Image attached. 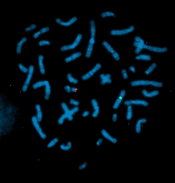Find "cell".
<instances>
[{
	"label": "cell",
	"instance_id": "cell-1",
	"mask_svg": "<svg viewBox=\"0 0 175 183\" xmlns=\"http://www.w3.org/2000/svg\"><path fill=\"white\" fill-rule=\"evenodd\" d=\"M130 85L133 87L151 86L155 88H161L163 86V83L162 82L149 80H134L131 82Z\"/></svg>",
	"mask_w": 175,
	"mask_h": 183
},
{
	"label": "cell",
	"instance_id": "cell-2",
	"mask_svg": "<svg viewBox=\"0 0 175 183\" xmlns=\"http://www.w3.org/2000/svg\"><path fill=\"white\" fill-rule=\"evenodd\" d=\"M83 35L82 34H77L75 39V40L70 44L68 45H65L61 47L60 50L61 51H67L70 50H73L75 49L79 45L82 40Z\"/></svg>",
	"mask_w": 175,
	"mask_h": 183
},
{
	"label": "cell",
	"instance_id": "cell-3",
	"mask_svg": "<svg viewBox=\"0 0 175 183\" xmlns=\"http://www.w3.org/2000/svg\"><path fill=\"white\" fill-rule=\"evenodd\" d=\"M133 45L135 47V53L136 55L141 53L143 50H145L146 43L144 39H143L140 36H136L135 37Z\"/></svg>",
	"mask_w": 175,
	"mask_h": 183
},
{
	"label": "cell",
	"instance_id": "cell-4",
	"mask_svg": "<svg viewBox=\"0 0 175 183\" xmlns=\"http://www.w3.org/2000/svg\"><path fill=\"white\" fill-rule=\"evenodd\" d=\"M34 71H35V67H34V66L32 65H31L29 67V71H28V73H27L26 78L25 79L23 86L22 88V90L23 92H26L28 91L29 86V85L30 84L31 82L32 77L34 76Z\"/></svg>",
	"mask_w": 175,
	"mask_h": 183
},
{
	"label": "cell",
	"instance_id": "cell-5",
	"mask_svg": "<svg viewBox=\"0 0 175 183\" xmlns=\"http://www.w3.org/2000/svg\"><path fill=\"white\" fill-rule=\"evenodd\" d=\"M135 29L134 26L131 25L125 29H112L110 32V34L113 36H122L132 33L134 31Z\"/></svg>",
	"mask_w": 175,
	"mask_h": 183
},
{
	"label": "cell",
	"instance_id": "cell-6",
	"mask_svg": "<svg viewBox=\"0 0 175 183\" xmlns=\"http://www.w3.org/2000/svg\"><path fill=\"white\" fill-rule=\"evenodd\" d=\"M31 122L32 123V125L34 126L36 131L38 133L39 136L41 137L42 139L45 140L47 138V135L46 133L43 131V129L40 125V122L37 120L36 116H34L31 118Z\"/></svg>",
	"mask_w": 175,
	"mask_h": 183
},
{
	"label": "cell",
	"instance_id": "cell-7",
	"mask_svg": "<svg viewBox=\"0 0 175 183\" xmlns=\"http://www.w3.org/2000/svg\"><path fill=\"white\" fill-rule=\"evenodd\" d=\"M102 65L100 63H96L93 68L90 69L87 73H86L85 74L83 75L81 77L82 80L83 81H87L91 79L93 76L95 75L96 73H97L101 69Z\"/></svg>",
	"mask_w": 175,
	"mask_h": 183
},
{
	"label": "cell",
	"instance_id": "cell-8",
	"mask_svg": "<svg viewBox=\"0 0 175 183\" xmlns=\"http://www.w3.org/2000/svg\"><path fill=\"white\" fill-rule=\"evenodd\" d=\"M102 44L106 49V50L111 53L113 58L116 61H119L120 59V56L118 53V52L112 47V46L111 45L108 41L105 40L103 41L102 43Z\"/></svg>",
	"mask_w": 175,
	"mask_h": 183
},
{
	"label": "cell",
	"instance_id": "cell-9",
	"mask_svg": "<svg viewBox=\"0 0 175 183\" xmlns=\"http://www.w3.org/2000/svg\"><path fill=\"white\" fill-rule=\"evenodd\" d=\"M124 105L127 106H142L144 107H147L149 105V103L145 100L143 99H130L124 102Z\"/></svg>",
	"mask_w": 175,
	"mask_h": 183
},
{
	"label": "cell",
	"instance_id": "cell-10",
	"mask_svg": "<svg viewBox=\"0 0 175 183\" xmlns=\"http://www.w3.org/2000/svg\"><path fill=\"white\" fill-rule=\"evenodd\" d=\"M145 50L153 52L155 53H164L168 51V48L167 47L164 46H157L150 45L146 44Z\"/></svg>",
	"mask_w": 175,
	"mask_h": 183
},
{
	"label": "cell",
	"instance_id": "cell-11",
	"mask_svg": "<svg viewBox=\"0 0 175 183\" xmlns=\"http://www.w3.org/2000/svg\"><path fill=\"white\" fill-rule=\"evenodd\" d=\"M95 38L90 37L89 41V43L87 47L85 53V56L86 58H89L92 56L93 52L94 46L95 45Z\"/></svg>",
	"mask_w": 175,
	"mask_h": 183
},
{
	"label": "cell",
	"instance_id": "cell-12",
	"mask_svg": "<svg viewBox=\"0 0 175 183\" xmlns=\"http://www.w3.org/2000/svg\"><path fill=\"white\" fill-rule=\"evenodd\" d=\"M77 21V17H72L68 21H63L60 18H57L55 20L56 23L64 27H69L70 26L72 25L73 24H74Z\"/></svg>",
	"mask_w": 175,
	"mask_h": 183
},
{
	"label": "cell",
	"instance_id": "cell-13",
	"mask_svg": "<svg viewBox=\"0 0 175 183\" xmlns=\"http://www.w3.org/2000/svg\"><path fill=\"white\" fill-rule=\"evenodd\" d=\"M125 96H126V92L124 89H122L120 92L118 97L117 98L116 101L113 104V106H112L113 109L117 110L120 107V106L121 105V104L122 103V100L125 97Z\"/></svg>",
	"mask_w": 175,
	"mask_h": 183
},
{
	"label": "cell",
	"instance_id": "cell-14",
	"mask_svg": "<svg viewBox=\"0 0 175 183\" xmlns=\"http://www.w3.org/2000/svg\"><path fill=\"white\" fill-rule=\"evenodd\" d=\"M91 104H92V106L93 108V112L92 113V117L96 118L98 117V116L100 114V106L98 102L97 101L96 99H93L91 100Z\"/></svg>",
	"mask_w": 175,
	"mask_h": 183
},
{
	"label": "cell",
	"instance_id": "cell-15",
	"mask_svg": "<svg viewBox=\"0 0 175 183\" xmlns=\"http://www.w3.org/2000/svg\"><path fill=\"white\" fill-rule=\"evenodd\" d=\"M61 107L63 109L64 113L66 114L67 117V120L69 121H72L73 120V115L71 114V111H70V108L68 106L67 104L66 103H61Z\"/></svg>",
	"mask_w": 175,
	"mask_h": 183
},
{
	"label": "cell",
	"instance_id": "cell-16",
	"mask_svg": "<svg viewBox=\"0 0 175 183\" xmlns=\"http://www.w3.org/2000/svg\"><path fill=\"white\" fill-rule=\"evenodd\" d=\"M100 78L101 80V84L105 85L106 84H111L112 82L111 75L110 74L101 73L100 75Z\"/></svg>",
	"mask_w": 175,
	"mask_h": 183
},
{
	"label": "cell",
	"instance_id": "cell-17",
	"mask_svg": "<svg viewBox=\"0 0 175 183\" xmlns=\"http://www.w3.org/2000/svg\"><path fill=\"white\" fill-rule=\"evenodd\" d=\"M101 134L102 136V137H104L105 139L107 140V141H110L113 144H116L117 142V139L116 138L112 136L111 134L106 131L105 129H102L101 131Z\"/></svg>",
	"mask_w": 175,
	"mask_h": 183
},
{
	"label": "cell",
	"instance_id": "cell-18",
	"mask_svg": "<svg viewBox=\"0 0 175 183\" xmlns=\"http://www.w3.org/2000/svg\"><path fill=\"white\" fill-rule=\"evenodd\" d=\"M142 94L144 97L147 98H153L155 97L159 94V91L158 90H153L152 91H148L146 89H143L142 91Z\"/></svg>",
	"mask_w": 175,
	"mask_h": 183
},
{
	"label": "cell",
	"instance_id": "cell-19",
	"mask_svg": "<svg viewBox=\"0 0 175 183\" xmlns=\"http://www.w3.org/2000/svg\"><path fill=\"white\" fill-rule=\"evenodd\" d=\"M44 57L42 55H40L38 57V64L40 72L42 75H45L46 74V68L44 63Z\"/></svg>",
	"mask_w": 175,
	"mask_h": 183
},
{
	"label": "cell",
	"instance_id": "cell-20",
	"mask_svg": "<svg viewBox=\"0 0 175 183\" xmlns=\"http://www.w3.org/2000/svg\"><path fill=\"white\" fill-rule=\"evenodd\" d=\"M82 55V53L81 52H76L75 53H73L69 56L66 57V58L65 59V62L66 63H70L75 60H76L77 59L79 58V57H81Z\"/></svg>",
	"mask_w": 175,
	"mask_h": 183
},
{
	"label": "cell",
	"instance_id": "cell-21",
	"mask_svg": "<svg viewBox=\"0 0 175 183\" xmlns=\"http://www.w3.org/2000/svg\"><path fill=\"white\" fill-rule=\"evenodd\" d=\"M147 122V119L146 118H140L137 121L135 125V132L137 134H140L141 132L142 124H145Z\"/></svg>",
	"mask_w": 175,
	"mask_h": 183
},
{
	"label": "cell",
	"instance_id": "cell-22",
	"mask_svg": "<svg viewBox=\"0 0 175 183\" xmlns=\"http://www.w3.org/2000/svg\"><path fill=\"white\" fill-rule=\"evenodd\" d=\"M136 59L139 61H150L152 59V57L149 54L146 53H140L139 55H137V56L135 57Z\"/></svg>",
	"mask_w": 175,
	"mask_h": 183
},
{
	"label": "cell",
	"instance_id": "cell-23",
	"mask_svg": "<svg viewBox=\"0 0 175 183\" xmlns=\"http://www.w3.org/2000/svg\"><path fill=\"white\" fill-rule=\"evenodd\" d=\"M27 38L26 37H23L19 41L17 45L16 46V52L17 54H20L22 52V49L24 44L27 41Z\"/></svg>",
	"mask_w": 175,
	"mask_h": 183
},
{
	"label": "cell",
	"instance_id": "cell-24",
	"mask_svg": "<svg viewBox=\"0 0 175 183\" xmlns=\"http://www.w3.org/2000/svg\"><path fill=\"white\" fill-rule=\"evenodd\" d=\"M35 109L36 111V117L37 120H38L40 122H41L43 119V112L41 108V105L38 104H36L35 106Z\"/></svg>",
	"mask_w": 175,
	"mask_h": 183
},
{
	"label": "cell",
	"instance_id": "cell-25",
	"mask_svg": "<svg viewBox=\"0 0 175 183\" xmlns=\"http://www.w3.org/2000/svg\"><path fill=\"white\" fill-rule=\"evenodd\" d=\"M44 87H44V99L46 100H48L50 98L51 93H52L51 86H50L49 81H48V82Z\"/></svg>",
	"mask_w": 175,
	"mask_h": 183
},
{
	"label": "cell",
	"instance_id": "cell-26",
	"mask_svg": "<svg viewBox=\"0 0 175 183\" xmlns=\"http://www.w3.org/2000/svg\"><path fill=\"white\" fill-rule=\"evenodd\" d=\"M90 37L95 38L96 35V27L95 22L94 20H92L90 22Z\"/></svg>",
	"mask_w": 175,
	"mask_h": 183
},
{
	"label": "cell",
	"instance_id": "cell-27",
	"mask_svg": "<svg viewBox=\"0 0 175 183\" xmlns=\"http://www.w3.org/2000/svg\"><path fill=\"white\" fill-rule=\"evenodd\" d=\"M48 81L47 80H41V81H38L36 82H35V83L33 84L32 85V88L34 89H38L40 88H41L42 87H44L46 86V83L48 82Z\"/></svg>",
	"mask_w": 175,
	"mask_h": 183
},
{
	"label": "cell",
	"instance_id": "cell-28",
	"mask_svg": "<svg viewBox=\"0 0 175 183\" xmlns=\"http://www.w3.org/2000/svg\"><path fill=\"white\" fill-rule=\"evenodd\" d=\"M133 117V106H128L127 110V114H126V119L128 120H132Z\"/></svg>",
	"mask_w": 175,
	"mask_h": 183
},
{
	"label": "cell",
	"instance_id": "cell-29",
	"mask_svg": "<svg viewBox=\"0 0 175 183\" xmlns=\"http://www.w3.org/2000/svg\"><path fill=\"white\" fill-rule=\"evenodd\" d=\"M157 67V64L155 63H153L150 65V66H149L148 67V68L146 69L145 71V74L146 75H148L151 74L152 73H153L154 70L156 69Z\"/></svg>",
	"mask_w": 175,
	"mask_h": 183
},
{
	"label": "cell",
	"instance_id": "cell-30",
	"mask_svg": "<svg viewBox=\"0 0 175 183\" xmlns=\"http://www.w3.org/2000/svg\"><path fill=\"white\" fill-rule=\"evenodd\" d=\"M67 79L70 83L73 84V85H77L79 82L78 80L77 79H76V77H75L71 73L67 74Z\"/></svg>",
	"mask_w": 175,
	"mask_h": 183
},
{
	"label": "cell",
	"instance_id": "cell-31",
	"mask_svg": "<svg viewBox=\"0 0 175 183\" xmlns=\"http://www.w3.org/2000/svg\"><path fill=\"white\" fill-rule=\"evenodd\" d=\"M72 144L71 142H68L66 144L63 143L60 145V148L63 150V151H69L72 148Z\"/></svg>",
	"mask_w": 175,
	"mask_h": 183
},
{
	"label": "cell",
	"instance_id": "cell-32",
	"mask_svg": "<svg viewBox=\"0 0 175 183\" xmlns=\"http://www.w3.org/2000/svg\"><path fill=\"white\" fill-rule=\"evenodd\" d=\"M101 17L103 18L106 17H116V14L114 12L112 11H106L103 12L101 14Z\"/></svg>",
	"mask_w": 175,
	"mask_h": 183
},
{
	"label": "cell",
	"instance_id": "cell-33",
	"mask_svg": "<svg viewBox=\"0 0 175 183\" xmlns=\"http://www.w3.org/2000/svg\"><path fill=\"white\" fill-rule=\"evenodd\" d=\"M59 142V138L57 137L54 138L52 140L48 143L47 144V147L48 148H52V147H54L55 146L57 145V144Z\"/></svg>",
	"mask_w": 175,
	"mask_h": 183
},
{
	"label": "cell",
	"instance_id": "cell-34",
	"mask_svg": "<svg viewBox=\"0 0 175 183\" xmlns=\"http://www.w3.org/2000/svg\"><path fill=\"white\" fill-rule=\"evenodd\" d=\"M66 120H67V117L64 113L59 118L58 120V123L59 125H63L65 121Z\"/></svg>",
	"mask_w": 175,
	"mask_h": 183
},
{
	"label": "cell",
	"instance_id": "cell-35",
	"mask_svg": "<svg viewBox=\"0 0 175 183\" xmlns=\"http://www.w3.org/2000/svg\"><path fill=\"white\" fill-rule=\"evenodd\" d=\"M18 68L20 69V70L23 73L27 74L28 73L29 68H28V67H25V65H24L22 63H19L18 64Z\"/></svg>",
	"mask_w": 175,
	"mask_h": 183
},
{
	"label": "cell",
	"instance_id": "cell-36",
	"mask_svg": "<svg viewBox=\"0 0 175 183\" xmlns=\"http://www.w3.org/2000/svg\"><path fill=\"white\" fill-rule=\"evenodd\" d=\"M50 42L49 40H41L38 41V45L40 46H49L50 45Z\"/></svg>",
	"mask_w": 175,
	"mask_h": 183
},
{
	"label": "cell",
	"instance_id": "cell-37",
	"mask_svg": "<svg viewBox=\"0 0 175 183\" xmlns=\"http://www.w3.org/2000/svg\"><path fill=\"white\" fill-rule=\"evenodd\" d=\"M36 28H37L36 25L33 23V24H31V25H30L29 26L27 27L26 29H25V32H30L31 31L34 30Z\"/></svg>",
	"mask_w": 175,
	"mask_h": 183
},
{
	"label": "cell",
	"instance_id": "cell-38",
	"mask_svg": "<svg viewBox=\"0 0 175 183\" xmlns=\"http://www.w3.org/2000/svg\"><path fill=\"white\" fill-rule=\"evenodd\" d=\"M122 78L124 79V80H127L128 79L129 74L127 70L125 69H123L122 70Z\"/></svg>",
	"mask_w": 175,
	"mask_h": 183
},
{
	"label": "cell",
	"instance_id": "cell-39",
	"mask_svg": "<svg viewBox=\"0 0 175 183\" xmlns=\"http://www.w3.org/2000/svg\"><path fill=\"white\" fill-rule=\"evenodd\" d=\"M69 103L73 106H78L79 105V102L75 99H71Z\"/></svg>",
	"mask_w": 175,
	"mask_h": 183
},
{
	"label": "cell",
	"instance_id": "cell-40",
	"mask_svg": "<svg viewBox=\"0 0 175 183\" xmlns=\"http://www.w3.org/2000/svg\"><path fill=\"white\" fill-rule=\"evenodd\" d=\"M70 111H71V114L73 115H74L79 111V109L78 106H73L72 109H70Z\"/></svg>",
	"mask_w": 175,
	"mask_h": 183
},
{
	"label": "cell",
	"instance_id": "cell-41",
	"mask_svg": "<svg viewBox=\"0 0 175 183\" xmlns=\"http://www.w3.org/2000/svg\"><path fill=\"white\" fill-rule=\"evenodd\" d=\"M49 29H50L49 27H42L40 30V31L41 32V34H44L48 32H49Z\"/></svg>",
	"mask_w": 175,
	"mask_h": 183
},
{
	"label": "cell",
	"instance_id": "cell-42",
	"mask_svg": "<svg viewBox=\"0 0 175 183\" xmlns=\"http://www.w3.org/2000/svg\"><path fill=\"white\" fill-rule=\"evenodd\" d=\"M88 164L87 162H83V164H82L81 165H80L79 167H78V169L80 170H84L87 166Z\"/></svg>",
	"mask_w": 175,
	"mask_h": 183
},
{
	"label": "cell",
	"instance_id": "cell-43",
	"mask_svg": "<svg viewBox=\"0 0 175 183\" xmlns=\"http://www.w3.org/2000/svg\"><path fill=\"white\" fill-rule=\"evenodd\" d=\"M71 88H72V87L70 85H66L64 87L65 90L67 93H71Z\"/></svg>",
	"mask_w": 175,
	"mask_h": 183
},
{
	"label": "cell",
	"instance_id": "cell-44",
	"mask_svg": "<svg viewBox=\"0 0 175 183\" xmlns=\"http://www.w3.org/2000/svg\"><path fill=\"white\" fill-rule=\"evenodd\" d=\"M41 32L40 31H37V32H36L35 33H34L33 34V37L35 38V39H36V38H38L40 35H41Z\"/></svg>",
	"mask_w": 175,
	"mask_h": 183
},
{
	"label": "cell",
	"instance_id": "cell-45",
	"mask_svg": "<svg viewBox=\"0 0 175 183\" xmlns=\"http://www.w3.org/2000/svg\"><path fill=\"white\" fill-rule=\"evenodd\" d=\"M112 121L113 122H117V120H118V114H117L115 113V114H113L112 117Z\"/></svg>",
	"mask_w": 175,
	"mask_h": 183
},
{
	"label": "cell",
	"instance_id": "cell-46",
	"mask_svg": "<svg viewBox=\"0 0 175 183\" xmlns=\"http://www.w3.org/2000/svg\"><path fill=\"white\" fill-rule=\"evenodd\" d=\"M103 142V138H100L99 139H98L96 142V145L97 146H100L102 144V143Z\"/></svg>",
	"mask_w": 175,
	"mask_h": 183
},
{
	"label": "cell",
	"instance_id": "cell-47",
	"mask_svg": "<svg viewBox=\"0 0 175 183\" xmlns=\"http://www.w3.org/2000/svg\"><path fill=\"white\" fill-rule=\"evenodd\" d=\"M129 69L130 71V72H131V73H136V68L134 66H133V65H131V66H130Z\"/></svg>",
	"mask_w": 175,
	"mask_h": 183
},
{
	"label": "cell",
	"instance_id": "cell-48",
	"mask_svg": "<svg viewBox=\"0 0 175 183\" xmlns=\"http://www.w3.org/2000/svg\"><path fill=\"white\" fill-rule=\"evenodd\" d=\"M90 114V112L89 111H84L83 113H82V116L83 117H87Z\"/></svg>",
	"mask_w": 175,
	"mask_h": 183
},
{
	"label": "cell",
	"instance_id": "cell-49",
	"mask_svg": "<svg viewBox=\"0 0 175 183\" xmlns=\"http://www.w3.org/2000/svg\"><path fill=\"white\" fill-rule=\"evenodd\" d=\"M78 91V88L76 87H72L71 88V92L73 93H76Z\"/></svg>",
	"mask_w": 175,
	"mask_h": 183
}]
</instances>
